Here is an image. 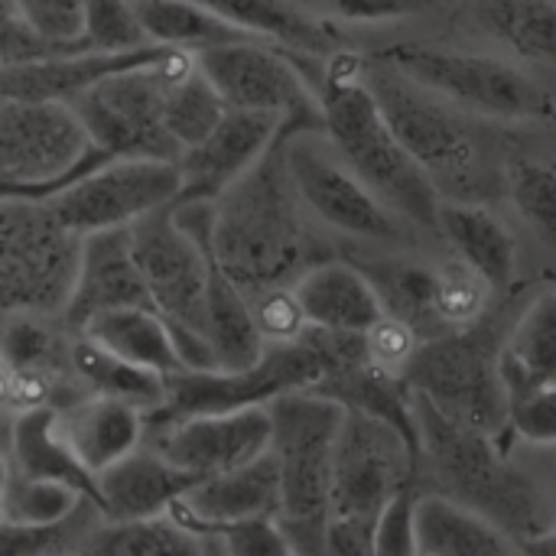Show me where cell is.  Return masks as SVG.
I'll return each mask as SVG.
<instances>
[{"label": "cell", "mask_w": 556, "mask_h": 556, "mask_svg": "<svg viewBox=\"0 0 556 556\" xmlns=\"http://www.w3.org/2000/svg\"><path fill=\"white\" fill-rule=\"evenodd\" d=\"M208 257L248 300L293 287L319 261L309 212L283 163V134L254 169L212 202Z\"/></svg>", "instance_id": "6da1fadb"}, {"label": "cell", "mask_w": 556, "mask_h": 556, "mask_svg": "<svg viewBox=\"0 0 556 556\" xmlns=\"http://www.w3.org/2000/svg\"><path fill=\"white\" fill-rule=\"evenodd\" d=\"M420 433V485L443 495L495 528L515 544L547 531L556 521V502L541 472L528 469L511 446L466 430L414 394Z\"/></svg>", "instance_id": "7a4b0ae2"}, {"label": "cell", "mask_w": 556, "mask_h": 556, "mask_svg": "<svg viewBox=\"0 0 556 556\" xmlns=\"http://www.w3.org/2000/svg\"><path fill=\"white\" fill-rule=\"evenodd\" d=\"M326 137L362 182L410 228L437 231L443 195L384 121L358 55H326L316 75Z\"/></svg>", "instance_id": "3957f363"}, {"label": "cell", "mask_w": 556, "mask_h": 556, "mask_svg": "<svg viewBox=\"0 0 556 556\" xmlns=\"http://www.w3.org/2000/svg\"><path fill=\"white\" fill-rule=\"evenodd\" d=\"M270 453L280 472L277 525L300 556H326L329 489L345 407L319 391H290L267 404Z\"/></svg>", "instance_id": "277c9868"}, {"label": "cell", "mask_w": 556, "mask_h": 556, "mask_svg": "<svg viewBox=\"0 0 556 556\" xmlns=\"http://www.w3.org/2000/svg\"><path fill=\"white\" fill-rule=\"evenodd\" d=\"M365 81L404 143V150L420 163V169L440 189H453L456 202L485 199L495 186V166L489 160L485 143L469 124V114L427 91L388 59H375L365 65Z\"/></svg>", "instance_id": "5b68a950"}, {"label": "cell", "mask_w": 556, "mask_h": 556, "mask_svg": "<svg viewBox=\"0 0 556 556\" xmlns=\"http://www.w3.org/2000/svg\"><path fill=\"white\" fill-rule=\"evenodd\" d=\"M81 241L49 199H0V326L65 319Z\"/></svg>", "instance_id": "8992f818"}, {"label": "cell", "mask_w": 556, "mask_h": 556, "mask_svg": "<svg viewBox=\"0 0 556 556\" xmlns=\"http://www.w3.org/2000/svg\"><path fill=\"white\" fill-rule=\"evenodd\" d=\"M381 59L469 117L528 124L556 114L551 88L515 59L424 42H397Z\"/></svg>", "instance_id": "52a82bcc"}, {"label": "cell", "mask_w": 556, "mask_h": 556, "mask_svg": "<svg viewBox=\"0 0 556 556\" xmlns=\"http://www.w3.org/2000/svg\"><path fill=\"white\" fill-rule=\"evenodd\" d=\"M404 381L446 420L511 446L502 339L485 319L424 342L407 365Z\"/></svg>", "instance_id": "ba28073f"}, {"label": "cell", "mask_w": 556, "mask_h": 556, "mask_svg": "<svg viewBox=\"0 0 556 556\" xmlns=\"http://www.w3.org/2000/svg\"><path fill=\"white\" fill-rule=\"evenodd\" d=\"M130 254L147 287L150 306L169 326L186 371H208L205 306L212 283L208 241H195L169 208H160L127 228Z\"/></svg>", "instance_id": "9c48e42d"}, {"label": "cell", "mask_w": 556, "mask_h": 556, "mask_svg": "<svg viewBox=\"0 0 556 556\" xmlns=\"http://www.w3.org/2000/svg\"><path fill=\"white\" fill-rule=\"evenodd\" d=\"M195 62L189 52L166 49L160 59L117 68L68 104L78 111L91 143L108 160H179V147L166 130V91L169 81Z\"/></svg>", "instance_id": "30bf717a"}, {"label": "cell", "mask_w": 556, "mask_h": 556, "mask_svg": "<svg viewBox=\"0 0 556 556\" xmlns=\"http://www.w3.org/2000/svg\"><path fill=\"white\" fill-rule=\"evenodd\" d=\"M108 160L68 101L0 98L3 199H52L72 179Z\"/></svg>", "instance_id": "8fae6325"}, {"label": "cell", "mask_w": 556, "mask_h": 556, "mask_svg": "<svg viewBox=\"0 0 556 556\" xmlns=\"http://www.w3.org/2000/svg\"><path fill=\"white\" fill-rule=\"evenodd\" d=\"M332 368V342L323 329H306L303 339L267 345L264 358L241 371H176L166 378V401L147 417L182 420L199 414H231L267 407L280 394L316 388Z\"/></svg>", "instance_id": "7c38bea8"}, {"label": "cell", "mask_w": 556, "mask_h": 556, "mask_svg": "<svg viewBox=\"0 0 556 556\" xmlns=\"http://www.w3.org/2000/svg\"><path fill=\"white\" fill-rule=\"evenodd\" d=\"M300 59L306 55L267 39H244L199 52L195 65L231 111L270 114L283 124V134L326 130L313 75L300 68Z\"/></svg>", "instance_id": "4fadbf2b"}, {"label": "cell", "mask_w": 556, "mask_h": 556, "mask_svg": "<svg viewBox=\"0 0 556 556\" xmlns=\"http://www.w3.org/2000/svg\"><path fill=\"white\" fill-rule=\"evenodd\" d=\"M283 163L303 208L319 225L365 244H401L407 235L410 225L362 182L326 130L283 134Z\"/></svg>", "instance_id": "5bb4252c"}, {"label": "cell", "mask_w": 556, "mask_h": 556, "mask_svg": "<svg viewBox=\"0 0 556 556\" xmlns=\"http://www.w3.org/2000/svg\"><path fill=\"white\" fill-rule=\"evenodd\" d=\"M420 485V453L391 424L349 410L336 446L329 521L378 525L381 511L407 489Z\"/></svg>", "instance_id": "9a60e30c"}, {"label": "cell", "mask_w": 556, "mask_h": 556, "mask_svg": "<svg viewBox=\"0 0 556 556\" xmlns=\"http://www.w3.org/2000/svg\"><path fill=\"white\" fill-rule=\"evenodd\" d=\"M176 202L179 166L166 160H101L49 199L78 238L130 228Z\"/></svg>", "instance_id": "2e32d148"}, {"label": "cell", "mask_w": 556, "mask_h": 556, "mask_svg": "<svg viewBox=\"0 0 556 556\" xmlns=\"http://www.w3.org/2000/svg\"><path fill=\"white\" fill-rule=\"evenodd\" d=\"M270 410L244 407L231 414H199L182 420L147 417L143 446L156 450L192 482L231 472L270 450Z\"/></svg>", "instance_id": "e0dca14e"}, {"label": "cell", "mask_w": 556, "mask_h": 556, "mask_svg": "<svg viewBox=\"0 0 556 556\" xmlns=\"http://www.w3.org/2000/svg\"><path fill=\"white\" fill-rule=\"evenodd\" d=\"M280 134L283 124L277 117L228 108L218 127L176 160L179 202H215L267 156Z\"/></svg>", "instance_id": "ac0fdd59"}, {"label": "cell", "mask_w": 556, "mask_h": 556, "mask_svg": "<svg viewBox=\"0 0 556 556\" xmlns=\"http://www.w3.org/2000/svg\"><path fill=\"white\" fill-rule=\"evenodd\" d=\"M179 521L202 534H222L248 521H267L280 515V472L267 450L248 466L222 476L199 479L173 508Z\"/></svg>", "instance_id": "d6986e66"}, {"label": "cell", "mask_w": 556, "mask_h": 556, "mask_svg": "<svg viewBox=\"0 0 556 556\" xmlns=\"http://www.w3.org/2000/svg\"><path fill=\"white\" fill-rule=\"evenodd\" d=\"M127 306H150L147 287L130 254L127 228L88 235L81 241V261H78L75 290L65 309V326L81 332L94 316L127 309Z\"/></svg>", "instance_id": "ffe728a7"}, {"label": "cell", "mask_w": 556, "mask_h": 556, "mask_svg": "<svg viewBox=\"0 0 556 556\" xmlns=\"http://www.w3.org/2000/svg\"><path fill=\"white\" fill-rule=\"evenodd\" d=\"M143 424L140 407L104 394H81L55 410L59 437L94 479L143 443Z\"/></svg>", "instance_id": "44dd1931"}, {"label": "cell", "mask_w": 556, "mask_h": 556, "mask_svg": "<svg viewBox=\"0 0 556 556\" xmlns=\"http://www.w3.org/2000/svg\"><path fill=\"white\" fill-rule=\"evenodd\" d=\"M98 508L104 521H143L169 515L195 485L186 472L169 466L156 450L137 446L98 479Z\"/></svg>", "instance_id": "7402d4cb"}, {"label": "cell", "mask_w": 556, "mask_h": 556, "mask_svg": "<svg viewBox=\"0 0 556 556\" xmlns=\"http://www.w3.org/2000/svg\"><path fill=\"white\" fill-rule=\"evenodd\" d=\"M293 293L303 306V316L313 329L365 336L381 316L384 306L368 274L349 261H316L300 274Z\"/></svg>", "instance_id": "603a6c76"}, {"label": "cell", "mask_w": 556, "mask_h": 556, "mask_svg": "<svg viewBox=\"0 0 556 556\" xmlns=\"http://www.w3.org/2000/svg\"><path fill=\"white\" fill-rule=\"evenodd\" d=\"M3 463L29 479L59 482L98 505V482L59 437L52 407H33L10 417L3 437Z\"/></svg>", "instance_id": "cb8c5ba5"}, {"label": "cell", "mask_w": 556, "mask_h": 556, "mask_svg": "<svg viewBox=\"0 0 556 556\" xmlns=\"http://www.w3.org/2000/svg\"><path fill=\"white\" fill-rule=\"evenodd\" d=\"M437 231L446 238L450 251L466 261L492 293L508 290L518 270V241L502 218H495L479 202H443Z\"/></svg>", "instance_id": "d4e9b609"}, {"label": "cell", "mask_w": 556, "mask_h": 556, "mask_svg": "<svg viewBox=\"0 0 556 556\" xmlns=\"http://www.w3.org/2000/svg\"><path fill=\"white\" fill-rule=\"evenodd\" d=\"M195 3L218 13L222 20L235 23L244 33L267 39L274 46H283L306 59L332 55V46L339 42V33L332 23L309 16L290 0H195Z\"/></svg>", "instance_id": "484cf974"}, {"label": "cell", "mask_w": 556, "mask_h": 556, "mask_svg": "<svg viewBox=\"0 0 556 556\" xmlns=\"http://www.w3.org/2000/svg\"><path fill=\"white\" fill-rule=\"evenodd\" d=\"M417 556H521V551L482 515L424 492L417 502Z\"/></svg>", "instance_id": "4316f807"}, {"label": "cell", "mask_w": 556, "mask_h": 556, "mask_svg": "<svg viewBox=\"0 0 556 556\" xmlns=\"http://www.w3.org/2000/svg\"><path fill=\"white\" fill-rule=\"evenodd\" d=\"M472 16L518 65L556 72V0H476Z\"/></svg>", "instance_id": "83f0119b"}, {"label": "cell", "mask_w": 556, "mask_h": 556, "mask_svg": "<svg viewBox=\"0 0 556 556\" xmlns=\"http://www.w3.org/2000/svg\"><path fill=\"white\" fill-rule=\"evenodd\" d=\"M502 378L508 397L556 384V290L534 296L502 339Z\"/></svg>", "instance_id": "f1b7e54d"}, {"label": "cell", "mask_w": 556, "mask_h": 556, "mask_svg": "<svg viewBox=\"0 0 556 556\" xmlns=\"http://www.w3.org/2000/svg\"><path fill=\"white\" fill-rule=\"evenodd\" d=\"M81 332L137 368L156 371L163 378L186 371L169 326L150 306H127V309L101 313Z\"/></svg>", "instance_id": "f546056e"}, {"label": "cell", "mask_w": 556, "mask_h": 556, "mask_svg": "<svg viewBox=\"0 0 556 556\" xmlns=\"http://www.w3.org/2000/svg\"><path fill=\"white\" fill-rule=\"evenodd\" d=\"M205 345L212 352V368L218 371L251 368L267 352L251 300L215 264H212L208 306H205Z\"/></svg>", "instance_id": "4dcf8cb0"}, {"label": "cell", "mask_w": 556, "mask_h": 556, "mask_svg": "<svg viewBox=\"0 0 556 556\" xmlns=\"http://www.w3.org/2000/svg\"><path fill=\"white\" fill-rule=\"evenodd\" d=\"M358 267L368 274V280L378 290V300H381L388 316L410 326L424 342L446 336V326L437 313L433 264H420V261H407V257H388V261H358Z\"/></svg>", "instance_id": "1f68e13d"}, {"label": "cell", "mask_w": 556, "mask_h": 556, "mask_svg": "<svg viewBox=\"0 0 556 556\" xmlns=\"http://www.w3.org/2000/svg\"><path fill=\"white\" fill-rule=\"evenodd\" d=\"M134 10L150 46H163V49H176L189 55H199L205 49L228 46V42L257 39L238 29L235 23L222 20L218 13L205 10L195 0H134Z\"/></svg>", "instance_id": "d6a6232c"}, {"label": "cell", "mask_w": 556, "mask_h": 556, "mask_svg": "<svg viewBox=\"0 0 556 556\" xmlns=\"http://www.w3.org/2000/svg\"><path fill=\"white\" fill-rule=\"evenodd\" d=\"M72 371H75V378L81 381L85 391L127 401V404L140 407L143 414L160 410L163 401H166V378L163 375L137 368V365L117 358L114 352H108L104 345H98L85 332H75Z\"/></svg>", "instance_id": "836d02e7"}, {"label": "cell", "mask_w": 556, "mask_h": 556, "mask_svg": "<svg viewBox=\"0 0 556 556\" xmlns=\"http://www.w3.org/2000/svg\"><path fill=\"white\" fill-rule=\"evenodd\" d=\"M205 534L173 511L143 521H101L88 541L91 556H199Z\"/></svg>", "instance_id": "e575fe53"}, {"label": "cell", "mask_w": 556, "mask_h": 556, "mask_svg": "<svg viewBox=\"0 0 556 556\" xmlns=\"http://www.w3.org/2000/svg\"><path fill=\"white\" fill-rule=\"evenodd\" d=\"M225 111H228V104L222 101V94L215 91V85L202 75V68L195 62L186 72H179L169 81L166 108H163L166 130H169L173 143L179 147V156L186 150H192L195 143H202L218 127Z\"/></svg>", "instance_id": "d590c367"}, {"label": "cell", "mask_w": 556, "mask_h": 556, "mask_svg": "<svg viewBox=\"0 0 556 556\" xmlns=\"http://www.w3.org/2000/svg\"><path fill=\"white\" fill-rule=\"evenodd\" d=\"M505 192L534 238L556 254V163L544 156H515L505 166Z\"/></svg>", "instance_id": "8d00e7d4"}, {"label": "cell", "mask_w": 556, "mask_h": 556, "mask_svg": "<svg viewBox=\"0 0 556 556\" xmlns=\"http://www.w3.org/2000/svg\"><path fill=\"white\" fill-rule=\"evenodd\" d=\"M101 521L104 515L91 498H85L78 511L59 525L29 528V525L0 521V556H65L81 551L91 541V534L101 528Z\"/></svg>", "instance_id": "74e56055"}, {"label": "cell", "mask_w": 556, "mask_h": 556, "mask_svg": "<svg viewBox=\"0 0 556 556\" xmlns=\"http://www.w3.org/2000/svg\"><path fill=\"white\" fill-rule=\"evenodd\" d=\"M3 521L13 525H29V528H46L72 518L85 495L59 485V482H42L29 479L3 463Z\"/></svg>", "instance_id": "f35d334b"}, {"label": "cell", "mask_w": 556, "mask_h": 556, "mask_svg": "<svg viewBox=\"0 0 556 556\" xmlns=\"http://www.w3.org/2000/svg\"><path fill=\"white\" fill-rule=\"evenodd\" d=\"M433 277H437V313H440L446 332L469 329L485 319L489 300L495 293L466 261H459L450 251L443 261L433 264Z\"/></svg>", "instance_id": "ab89813d"}, {"label": "cell", "mask_w": 556, "mask_h": 556, "mask_svg": "<svg viewBox=\"0 0 556 556\" xmlns=\"http://www.w3.org/2000/svg\"><path fill=\"white\" fill-rule=\"evenodd\" d=\"M81 42L88 52H137L150 46L134 0H88Z\"/></svg>", "instance_id": "60d3db41"}, {"label": "cell", "mask_w": 556, "mask_h": 556, "mask_svg": "<svg viewBox=\"0 0 556 556\" xmlns=\"http://www.w3.org/2000/svg\"><path fill=\"white\" fill-rule=\"evenodd\" d=\"M16 7L29 29L55 52H88L81 42L88 0H16Z\"/></svg>", "instance_id": "b9f144b4"}, {"label": "cell", "mask_w": 556, "mask_h": 556, "mask_svg": "<svg viewBox=\"0 0 556 556\" xmlns=\"http://www.w3.org/2000/svg\"><path fill=\"white\" fill-rule=\"evenodd\" d=\"M508 433L511 443L521 440L528 446H556V384L508 397Z\"/></svg>", "instance_id": "7bdbcfd3"}, {"label": "cell", "mask_w": 556, "mask_h": 556, "mask_svg": "<svg viewBox=\"0 0 556 556\" xmlns=\"http://www.w3.org/2000/svg\"><path fill=\"white\" fill-rule=\"evenodd\" d=\"M316 20L326 23H388L414 16L427 7V0H290Z\"/></svg>", "instance_id": "ee69618b"}, {"label": "cell", "mask_w": 556, "mask_h": 556, "mask_svg": "<svg viewBox=\"0 0 556 556\" xmlns=\"http://www.w3.org/2000/svg\"><path fill=\"white\" fill-rule=\"evenodd\" d=\"M251 306H254V319H257V329H261V336H264L267 345L296 342L309 329V323L303 316V306H300L293 287L267 290V293L254 296Z\"/></svg>", "instance_id": "f6af8a7d"}, {"label": "cell", "mask_w": 556, "mask_h": 556, "mask_svg": "<svg viewBox=\"0 0 556 556\" xmlns=\"http://www.w3.org/2000/svg\"><path fill=\"white\" fill-rule=\"evenodd\" d=\"M420 345H424V339L410 326H404L401 319H394L388 313L365 332V355H368V362L375 368L388 371V375H397V378H404V371L414 362Z\"/></svg>", "instance_id": "bcb514c9"}, {"label": "cell", "mask_w": 556, "mask_h": 556, "mask_svg": "<svg viewBox=\"0 0 556 556\" xmlns=\"http://www.w3.org/2000/svg\"><path fill=\"white\" fill-rule=\"evenodd\" d=\"M420 485L401 492L375 525V556H417V502Z\"/></svg>", "instance_id": "7dc6e473"}, {"label": "cell", "mask_w": 556, "mask_h": 556, "mask_svg": "<svg viewBox=\"0 0 556 556\" xmlns=\"http://www.w3.org/2000/svg\"><path fill=\"white\" fill-rule=\"evenodd\" d=\"M46 55H59V52L29 29L16 0H0V65H20Z\"/></svg>", "instance_id": "c3c4849f"}, {"label": "cell", "mask_w": 556, "mask_h": 556, "mask_svg": "<svg viewBox=\"0 0 556 556\" xmlns=\"http://www.w3.org/2000/svg\"><path fill=\"white\" fill-rule=\"evenodd\" d=\"M225 541L228 556H300L293 551L290 538L277 525V518L267 521H248L238 528H228L218 534Z\"/></svg>", "instance_id": "681fc988"}, {"label": "cell", "mask_w": 556, "mask_h": 556, "mask_svg": "<svg viewBox=\"0 0 556 556\" xmlns=\"http://www.w3.org/2000/svg\"><path fill=\"white\" fill-rule=\"evenodd\" d=\"M518 551H521V556H556V521L547 531H541V534L521 541Z\"/></svg>", "instance_id": "f907efd6"}, {"label": "cell", "mask_w": 556, "mask_h": 556, "mask_svg": "<svg viewBox=\"0 0 556 556\" xmlns=\"http://www.w3.org/2000/svg\"><path fill=\"white\" fill-rule=\"evenodd\" d=\"M199 556H228V551H225V541H222L218 534H205V541H202V554Z\"/></svg>", "instance_id": "816d5d0a"}, {"label": "cell", "mask_w": 556, "mask_h": 556, "mask_svg": "<svg viewBox=\"0 0 556 556\" xmlns=\"http://www.w3.org/2000/svg\"><path fill=\"white\" fill-rule=\"evenodd\" d=\"M7 424H10V417L0 414V446H3V437H7Z\"/></svg>", "instance_id": "f5cc1de1"}, {"label": "cell", "mask_w": 556, "mask_h": 556, "mask_svg": "<svg viewBox=\"0 0 556 556\" xmlns=\"http://www.w3.org/2000/svg\"><path fill=\"white\" fill-rule=\"evenodd\" d=\"M0 482H3V466H0ZM0 521H3V485H0Z\"/></svg>", "instance_id": "db71d44e"}, {"label": "cell", "mask_w": 556, "mask_h": 556, "mask_svg": "<svg viewBox=\"0 0 556 556\" xmlns=\"http://www.w3.org/2000/svg\"><path fill=\"white\" fill-rule=\"evenodd\" d=\"M554 453H556V446H554Z\"/></svg>", "instance_id": "11a10c76"}]
</instances>
